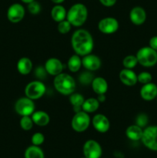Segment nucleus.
Returning a JSON list of instances; mask_svg holds the SVG:
<instances>
[{
    "instance_id": "1",
    "label": "nucleus",
    "mask_w": 157,
    "mask_h": 158,
    "mask_svg": "<svg viewBox=\"0 0 157 158\" xmlns=\"http://www.w3.org/2000/svg\"><path fill=\"white\" fill-rule=\"evenodd\" d=\"M71 44L75 54L84 56L92 53L94 47V41L89 31L84 29H77L71 38Z\"/></svg>"
},
{
    "instance_id": "2",
    "label": "nucleus",
    "mask_w": 157,
    "mask_h": 158,
    "mask_svg": "<svg viewBox=\"0 0 157 158\" xmlns=\"http://www.w3.org/2000/svg\"><path fill=\"white\" fill-rule=\"evenodd\" d=\"M88 18L87 7L83 3L72 5L66 14V19L72 26L80 27L83 26Z\"/></svg>"
},
{
    "instance_id": "3",
    "label": "nucleus",
    "mask_w": 157,
    "mask_h": 158,
    "mask_svg": "<svg viewBox=\"0 0 157 158\" xmlns=\"http://www.w3.org/2000/svg\"><path fill=\"white\" fill-rule=\"evenodd\" d=\"M53 84L57 92L65 96H70L73 94L76 87V83L73 77L66 73H62L55 77Z\"/></svg>"
},
{
    "instance_id": "4",
    "label": "nucleus",
    "mask_w": 157,
    "mask_h": 158,
    "mask_svg": "<svg viewBox=\"0 0 157 158\" xmlns=\"http://www.w3.org/2000/svg\"><path fill=\"white\" fill-rule=\"evenodd\" d=\"M135 56L139 64L144 67H152L157 63V51L149 46L140 48Z\"/></svg>"
},
{
    "instance_id": "5",
    "label": "nucleus",
    "mask_w": 157,
    "mask_h": 158,
    "mask_svg": "<svg viewBox=\"0 0 157 158\" xmlns=\"http://www.w3.org/2000/svg\"><path fill=\"white\" fill-rule=\"evenodd\" d=\"M46 92V86L40 80H34L26 85L25 88L26 97L32 100L42 98Z\"/></svg>"
},
{
    "instance_id": "6",
    "label": "nucleus",
    "mask_w": 157,
    "mask_h": 158,
    "mask_svg": "<svg viewBox=\"0 0 157 158\" xmlns=\"http://www.w3.org/2000/svg\"><path fill=\"white\" fill-rule=\"evenodd\" d=\"M91 123V119L89 114L83 110L75 113L71 121L72 130L78 133L86 131Z\"/></svg>"
},
{
    "instance_id": "7",
    "label": "nucleus",
    "mask_w": 157,
    "mask_h": 158,
    "mask_svg": "<svg viewBox=\"0 0 157 158\" xmlns=\"http://www.w3.org/2000/svg\"><path fill=\"white\" fill-rule=\"evenodd\" d=\"M141 140L146 148L157 151V125L149 126L145 128Z\"/></svg>"
},
{
    "instance_id": "8",
    "label": "nucleus",
    "mask_w": 157,
    "mask_h": 158,
    "mask_svg": "<svg viewBox=\"0 0 157 158\" xmlns=\"http://www.w3.org/2000/svg\"><path fill=\"white\" fill-rule=\"evenodd\" d=\"M35 110L34 100L29 97H21L15 103V111L20 116H31Z\"/></svg>"
},
{
    "instance_id": "9",
    "label": "nucleus",
    "mask_w": 157,
    "mask_h": 158,
    "mask_svg": "<svg viewBox=\"0 0 157 158\" xmlns=\"http://www.w3.org/2000/svg\"><path fill=\"white\" fill-rule=\"evenodd\" d=\"M83 152L86 158H100L103 154V149L95 140H88L83 145Z\"/></svg>"
},
{
    "instance_id": "10",
    "label": "nucleus",
    "mask_w": 157,
    "mask_h": 158,
    "mask_svg": "<svg viewBox=\"0 0 157 158\" xmlns=\"http://www.w3.org/2000/svg\"><path fill=\"white\" fill-rule=\"evenodd\" d=\"M119 24L116 19L113 17H106L99 22L98 28L100 32L103 34L109 35L113 34L119 29Z\"/></svg>"
},
{
    "instance_id": "11",
    "label": "nucleus",
    "mask_w": 157,
    "mask_h": 158,
    "mask_svg": "<svg viewBox=\"0 0 157 158\" xmlns=\"http://www.w3.org/2000/svg\"><path fill=\"white\" fill-rule=\"evenodd\" d=\"M26 9L20 3H13L7 10V19L12 23H18L24 19Z\"/></svg>"
},
{
    "instance_id": "12",
    "label": "nucleus",
    "mask_w": 157,
    "mask_h": 158,
    "mask_svg": "<svg viewBox=\"0 0 157 158\" xmlns=\"http://www.w3.org/2000/svg\"><path fill=\"white\" fill-rule=\"evenodd\" d=\"M92 124L94 129L99 133L104 134L109 131L110 128V122L109 120L102 114H97L92 117Z\"/></svg>"
},
{
    "instance_id": "13",
    "label": "nucleus",
    "mask_w": 157,
    "mask_h": 158,
    "mask_svg": "<svg viewBox=\"0 0 157 158\" xmlns=\"http://www.w3.org/2000/svg\"><path fill=\"white\" fill-rule=\"evenodd\" d=\"M63 64L61 60L57 58H49L45 63V69L48 74L53 77H56L58 74L62 73L63 71Z\"/></svg>"
},
{
    "instance_id": "14",
    "label": "nucleus",
    "mask_w": 157,
    "mask_h": 158,
    "mask_svg": "<svg viewBox=\"0 0 157 158\" xmlns=\"http://www.w3.org/2000/svg\"><path fill=\"white\" fill-rule=\"evenodd\" d=\"M82 63H83V66L86 70L92 72V71L98 70L101 67L102 61L99 56L94 54L89 53L83 56Z\"/></svg>"
},
{
    "instance_id": "15",
    "label": "nucleus",
    "mask_w": 157,
    "mask_h": 158,
    "mask_svg": "<svg viewBox=\"0 0 157 158\" xmlns=\"http://www.w3.org/2000/svg\"><path fill=\"white\" fill-rule=\"evenodd\" d=\"M146 12L141 6H135L131 9L129 12V19L132 24L135 26H141L146 22Z\"/></svg>"
},
{
    "instance_id": "16",
    "label": "nucleus",
    "mask_w": 157,
    "mask_h": 158,
    "mask_svg": "<svg viewBox=\"0 0 157 158\" xmlns=\"http://www.w3.org/2000/svg\"><path fill=\"white\" fill-rule=\"evenodd\" d=\"M140 96L146 101H152L157 97V85L150 83L143 84L140 89Z\"/></svg>"
},
{
    "instance_id": "17",
    "label": "nucleus",
    "mask_w": 157,
    "mask_h": 158,
    "mask_svg": "<svg viewBox=\"0 0 157 158\" xmlns=\"http://www.w3.org/2000/svg\"><path fill=\"white\" fill-rule=\"evenodd\" d=\"M119 77L120 81L125 86H133L138 83L137 74L132 69L124 68V69L120 71Z\"/></svg>"
},
{
    "instance_id": "18",
    "label": "nucleus",
    "mask_w": 157,
    "mask_h": 158,
    "mask_svg": "<svg viewBox=\"0 0 157 158\" xmlns=\"http://www.w3.org/2000/svg\"><path fill=\"white\" fill-rule=\"evenodd\" d=\"M91 86H92V90L97 95L106 94V93L108 90V88H109L107 81L103 77H94L93 80L91 83Z\"/></svg>"
},
{
    "instance_id": "19",
    "label": "nucleus",
    "mask_w": 157,
    "mask_h": 158,
    "mask_svg": "<svg viewBox=\"0 0 157 158\" xmlns=\"http://www.w3.org/2000/svg\"><path fill=\"white\" fill-rule=\"evenodd\" d=\"M34 124L39 127L47 126L50 122V117L46 112L42 110H37L31 115Z\"/></svg>"
},
{
    "instance_id": "20",
    "label": "nucleus",
    "mask_w": 157,
    "mask_h": 158,
    "mask_svg": "<svg viewBox=\"0 0 157 158\" xmlns=\"http://www.w3.org/2000/svg\"><path fill=\"white\" fill-rule=\"evenodd\" d=\"M17 70L21 75L26 76L31 73L32 69V62L28 57H22L17 63Z\"/></svg>"
},
{
    "instance_id": "21",
    "label": "nucleus",
    "mask_w": 157,
    "mask_h": 158,
    "mask_svg": "<svg viewBox=\"0 0 157 158\" xmlns=\"http://www.w3.org/2000/svg\"><path fill=\"white\" fill-rule=\"evenodd\" d=\"M143 129L138 125L133 124L128 127L126 130V136L131 140L138 141L141 140L143 137Z\"/></svg>"
},
{
    "instance_id": "22",
    "label": "nucleus",
    "mask_w": 157,
    "mask_h": 158,
    "mask_svg": "<svg viewBox=\"0 0 157 158\" xmlns=\"http://www.w3.org/2000/svg\"><path fill=\"white\" fill-rule=\"evenodd\" d=\"M66 14L67 11L61 4H56L52 7L51 10V17L56 23H59L66 19Z\"/></svg>"
},
{
    "instance_id": "23",
    "label": "nucleus",
    "mask_w": 157,
    "mask_h": 158,
    "mask_svg": "<svg viewBox=\"0 0 157 158\" xmlns=\"http://www.w3.org/2000/svg\"><path fill=\"white\" fill-rule=\"evenodd\" d=\"M84 101V97L80 94L73 93L69 96V103L72 105L75 113L82 110V106H83Z\"/></svg>"
},
{
    "instance_id": "24",
    "label": "nucleus",
    "mask_w": 157,
    "mask_h": 158,
    "mask_svg": "<svg viewBox=\"0 0 157 158\" xmlns=\"http://www.w3.org/2000/svg\"><path fill=\"white\" fill-rule=\"evenodd\" d=\"M99 104L100 103L98 101L97 98H88L85 100L82 106V110L87 114H92L99 109Z\"/></svg>"
},
{
    "instance_id": "25",
    "label": "nucleus",
    "mask_w": 157,
    "mask_h": 158,
    "mask_svg": "<svg viewBox=\"0 0 157 158\" xmlns=\"http://www.w3.org/2000/svg\"><path fill=\"white\" fill-rule=\"evenodd\" d=\"M82 66H83V63H82V59L80 56L74 54L69 57L67 63V66L70 72L77 73L79 70Z\"/></svg>"
},
{
    "instance_id": "26",
    "label": "nucleus",
    "mask_w": 157,
    "mask_h": 158,
    "mask_svg": "<svg viewBox=\"0 0 157 158\" xmlns=\"http://www.w3.org/2000/svg\"><path fill=\"white\" fill-rule=\"evenodd\" d=\"M24 157L25 158H45V154L39 146L32 145L26 148Z\"/></svg>"
},
{
    "instance_id": "27",
    "label": "nucleus",
    "mask_w": 157,
    "mask_h": 158,
    "mask_svg": "<svg viewBox=\"0 0 157 158\" xmlns=\"http://www.w3.org/2000/svg\"><path fill=\"white\" fill-rule=\"evenodd\" d=\"M137 64H138V60H137L136 56L134 55L126 56L123 60V65L126 69H134Z\"/></svg>"
},
{
    "instance_id": "28",
    "label": "nucleus",
    "mask_w": 157,
    "mask_h": 158,
    "mask_svg": "<svg viewBox=\"0 0 157 158\" xmlns=\"http://www.w3.org/2000/svg\"><path fill=\"white\" fill-rule=\"evenodd\" d=\"M34 123L30 116H22L20 120V127L23 131H30L33 127Z\"/></svg>"
},
{
    "instance_id": "29",
    "label": "nucleus",
    "mask_w": 157,
    "mask_h": 158,
    "mask_svg": "<svg viewBox=\"0 0 157 158\" xmlns=\"http://www.w3.org/2000/svg\"><path fill=\"white\" fill-rule=\"evenodd\" d=\"M94 77L90 71H86V72H83L80 74L79 76V82L82 84L84 85H89L92 83V80H93Z\"/></svg>"
},
{
    "instance_id": "30",
    "label": "nucleus",
    "mask_w": 157,
    "mask_h": 158,
    "mask_svg": "<svg viewBox=\"0 0 157 158\" xmlns=\"http://www.w3.org/2000/svg\"><path fill=\"white\" fill-rule=\"evenodd\" d=\"M72 26V25L70 24V23L67 19H65L63 21L58 23L57 29H58V32H60L61 34H67L71 30Z\"/></svg>"
},
{
    "instance_id": "31",
    "label": "nucleus",
    "mask_w": 157,
    "mask_h": 158,
    "mask_svg": "<svg viewBox=\"0 0 157 158\" xmlns=\"http://www.w3.org/2000/svg\"><path fill=\"white\" fill-rule=\"evenodd\" d=\"M137 80H138L139 83H142V84H146L150 82H152V76L150 73L146 72V71H143V72L140 73L139 74L137 75Z\"/></svg>"
},
{
    "instance_id": "32",
    "label": "nucleus",
    "mask_w": 157,
    "mask_h": 158,
    "mask_svg": "<svg viewBox=\"0 0 157 158\" xmlns=\"http://www.w3.org/2000/svg\"><path fill=\"white\" fill-rule=\"evenodd\" d=\"M28 6V10L32 15H37V14L39 13L42 10V6L40 5V3L38 2H37L36 0L32 2L27 4Z\"/></svg>"
},
{
    "instance_id": "33",
    "label": "nucleus",
    "mask_w": 157,
    "mask_h": 158,
    "mask_svg": "<svg viewBox=\"0 0 157 158\" xmlns=\"http://www.w3.org/2000/svg\"><path fill=\"white\" fill-rule=\"evenodd\" d=\"M32 145H35V146H40L45 141V137L43 135L42 133L36 132L32 136Z\"/></svg>"
},
{
    "instance_id": "34",
    "label": "nucleus",
    "mask_w": 157,
    "mask_h": 158,
    "mask_svg": "<svg viewBox=\"0 0 157 158\" xmlns=\"http://www.w3.org/2000/svg\"><path fill=\"white\" fill-rule=\"evenodd\" d=\"M148 121H149V118L146 114H139L135 118V124L142 128L146 127Z\"/></svg>"
},
{
    "instance_id": "35",
    "label": "nucleus",
    "mask_w": 157,
    "mask_h": 158,
    "mask_svg": "<svg viewBox=\"0 0 157 158\" xmlns=\"http://www.w3.org/2000/svg\"><path fill=\"white\" fill-rule=\"evenodd\" d=\"M47 73L45 67H41V66H38V68L35 70V75L39 79H43L45 77H46V74Z\"/></svg>"
},
{
    "instance_id": "36",
    "label": "nucleus",
    "mask_w": 157,
    "mask_h": 158,
    "mask_svg": "<svg viewBox=\"0 0 157 158\" xmlns=\"http://www.w3.org/2000/svg\"><path fill=\"white\" fill-rule=\"evenodd\" d=\"M100 3L106 7H112L115 6L117 0H99Z\"/></svg>"
},
{
    "instance_id": "37",
    "label": "nucleus",
    "mask_w": 157,
    "mask_h": 158,
    "mask_svg": "<svg viewBox=\"0 0 157 158\" xmlns=\"http://www.w3.org/2000/svg\"><path fill=\"white\" fill-rule=\"evenodd\" d=\"M149 46L155 51H157V35L151 37L149 42Z\"/></svg>"
},
{
    "instance_id": "38",
    "label": "nucleus",
    "mask_w": 157,
    "mask_h": 158,
    "mask_svg": "<svg viewBox=\"0 0 157 158\" xmlns=\"http://www.w3.org/2000/svg\"><path fill=\"white\" fill-rule=\"evenodd\" d=\"M97 100L99 103H103L106 100V95L105 94H99V95H98Z\"/></svg>"
},
{
    "instance_id": "39",
    "label": "nucleus",
    "mask_w": 157,
    "mask_h": 158,
    "mask_svg": "<svg viewBox=\"0 0 157 158\" xmlns=\"http://www.w3.org/2000/svg\"><path fill=\"white\" fill-rule=\"evenodd\" d=\"M51 1L56 5V4H62V3L65 0H51Z\"/></svg>"
},
{
    "instance_id": "40",
    "label": "nucleus",
    "mask_w": 157,
    "mask_h": 158,
    "mask_svg": "<svg viewBox=\"0 0 157 158\" xmlns=\"http://www.w3.org/2000/svg\"><path fill=\"white\" fill-rule=\"evenodd\" d=\"M23 3H26V4H29V3L35 1V0H21Z\"/></svg>"
},
{
    "instance_id": "41",
    "label": "nucleus",
    "mask_w": 157,
    "mask_h": 158,
    "mask_svg": "<svg viewBox=\"0 0 157 158\" xmlns=\"http://www.w3.org/2000/svg\"><path fill=\"white\" fill-rule=\"evenodd\" d=\"M81 158H86V157H81Z\"/></svg>"
},
{
    "instance_id": "42",
    "label": "nucleus",
    "mask_w": 157,
    "mask_h": 158,
    "mask_svg": "<svg viewBox=\"0 0 157 158\" xmlns=\"http://www.w3.org/2000/svg\"><path fill=\"white\" fill-rule=\"evenodd\" d=\"M156 100H157V97H156Z\"/></svg>"
}]
</instances>
